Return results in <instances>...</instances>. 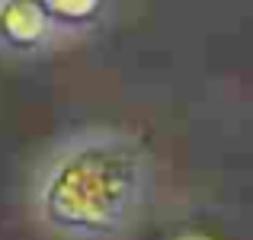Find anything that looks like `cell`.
Returning <instances> with one entry per match:
<instances>
[{
    "mask_svg": "<svg viewBox=\"0 0 253 240\" xmlns=\"http://www.w3.org/2000/svg\"><path fill=\"white\" fill-rule=\"evenodd\" d=\"M154 192V160L135 135L84 128L58 141L32 173L29 205L64 240H116L141 221Z\"/></svg>",
    "mask_w": 253,
    "mask_h": 240,
    "instance_id": "obj_1",
    "label": "cell"
},
{
    "mask_svg": "<svg viewBox=\"0 0 253 240\" xmlns=\"http://www.w3.org/2000/svg\"><path fill=\"white\" fill-rule=\"evenodd\" d=\"M61 39H74L48 3L39 0H0V51L10 58H39L61 45Z\"/></svg>",
    "mask_w": 253,
    "mask_h": 240,
    "instance_id": "obj_2",
    "label": "cell"
},
{
    "mask_svg": "<svg viewBox=\"0 0 253 240\" xmlns=\"http://www.w3.org/2000/svg\"><path fill=\"white\" fill-rule=\"evenodd\" d=\"M45 3H48V10L58 16V23L74 39L84 29H90L93 23H99L106 16V10H109L103 0H45Z\"/></svg>",
    "mask_w": 253,
    "mask_h": 240,
    "instance_id": "obj_3",
    "label": "cell"
}]
</instances>
